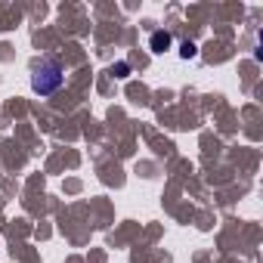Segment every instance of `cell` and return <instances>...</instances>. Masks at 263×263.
Returning a JSON list of instances; mask_svg holds the SVG:
<instances>
[{
	"mask_svg": "<svg viewBox=\"0 0 263 263\" xmlns=\"http://www.w3.org/2000/svg\"><path fill=\"white\" fill-rule=\"evenodd\" d=\"M62 62L59 59H41V65H34V74H31V90L41 93V96H50L62 87Z\"/></svg>",
	"mask_w": 263,
	"mask_h": 263,
	"instance_id": "6da1fadb",
	"label": "cell"
},
{
	"mask_svg": "<svg viewBox=\"0 0 263 263\" xmlns=\"http://www.w3.org/2000/svg\"><path fill=\"white\" fill-rule=\"evenodd\" d=\"M149 47H152V53H164V50L171 47V34H167V31H155L152 41H149Z\"/></svg>",
	"mask_w": 263,
	"mask_h": 263,
	"instance_id": "7a4b0ae2",
	"label": "cell"
},
{
	"mask_svg": "<svg viewBox=\"0 0 263 263\" xmlns=\"http://www.w3.org/2000/svg\"><path fill=\"white\" fill-rule=\"evenodd\" d=\"M195 53H198V50H195V44H189V41L180 47V56H183V59H195Z\"/></svg>",
	"mask_w": 263,
	"mask_h": 263,
	"instance_id": "3957f363",
	"label": "cell"
},
{
	"mask_svg": "<svg viewBox=\"0 0 263 263\" xmlns=\"http://www.w3.org/2000/svg\"><path fill=\"white\" fill-rule=\"evenodd\" d=\"M111 71H115V78H127V71H130V68H127V62H118Z\"/></svg>",
	"mask_w": 263,
	"mask_h": 263,
	"instance_id": "277c9868",
	"label": "cell"
}]
</instances>
